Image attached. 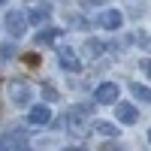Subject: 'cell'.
<instances>
[{"mask_svg": "<svg viewBox=\"0 0 151 151\" xmlns=\"http://www.w3.org/2000/svg\"><path fill=\"white\" fill-rule=\"evenodd\" d=\"M64 124H67L70 133L82 136V133L88 130V109H70L67 115H64Z\"/></svg>", "mask_w": 151, "mask_h": 151, "instance_id": "cell-1", "label": "cell"}, {"mask_svg": "<svg viewBox=\"0 0 151 151\" xmlns=\"http://www.w3.org/2000/svg\"><path fill=\"white\" fill-rule=\"evenodd\" d=\"M94 103H106V106L112 103V106H118V85L115 82H103L94 91Z\"/></svg>", "mask_w": 151, "mask_h": 151, "instance_id": "cell-2", "label": "cell"}, {"mask_svg": "<svg viewBox=\"0 0 151 151\" xmlns=\"http://www.w3.org/2000/svg\"><path fill=\"white\" fill-rule=\"evenodd\" d=\"M24 27H27V15H21L18 9H9V12H6V30H9L12 36H21Z\"/></svg>", "mask_w": 151, "mask_h": 151, "instance_id": "cell-3", "label": "cell"}, {"mask_svg": "<svg viewBox=\"0 0 151 151\" xmlns=\"http://www.w3.org/2000/svg\"><path fill=\"white\" fill-rule=\"evenodd\" d=\"M30 85H24V82H9V97H12V103H18V106H24V103H30Z\"/></svg>", "mask_w": 151, "mask_h": 151, "instance_id": "cell-4", "label": "cell"}, {"mask_svg": "<svg viewBox=\"0 0 151 151\" xmlns=\"http://www.w3.org/2000/svg\"><path fill=\"white\" fill-rule=\"evenodd\" d=\"M58 60H60V67L70 70V73H79V70H82V60L76 58L73 48H60V52H58Z\"/></svg>", "mask_w": 151, "mask_h": 151, "instance_id": "cell-5", "label": "cell"}, {"mask_svg": "<svg viewBox=\"0 0 151 151\" xmlns=\"http://www.w3.org/2000/svg\"><path fill=\"white\" fill-rule=\"evenodd\" d=\"M115 115H118L121 124H136V121H139V112H136V106H130V103H118Z\"/></svg>", "mask_w": 151, "mask_h": 151, "instance_id": "cell-6", "label": "cell"}, {"mask_svg": "<svg viewBox=\"0 0 151 151\" xmlns=\"http://www.w3.org/2000/svg\"><path fill=\"white\" fill-rule=\"evenodd\" d=\"M121 21H124V15H121L118 9H106V12H100V24H103L106 30H118Z\"/></svg>", "mask_w": 151, "mask_h": 151, "instance_id": "cell-7", "label": "cell"}, {"mask_svg": "<svg viewBox=\"0 0 151 151\" xmlns=\"http://www.w3.org/2000/svg\"><path fill=\"white\" fill-rule=\"evenodd\" d=\"M27 121L30 124H48V121H52V112H48V106H33Z\"/></svg>", "mask_w": 151, "mask_h": 151, "instance_id": "cell-8", "label": "cell"}, {"mask_svg": "<svg viewBox=\"0 0 151 151\" xmlns=\"http://www.w3.org/2000/svg\"><path fill=\"white\" fill-rule=\"evenodd\" d=\"M48 18H52V6H36V9H30V21L33 24H42V21H48Z\"/></svg>", "mask_w": 151, "mask_h": 151, "instance_id": "cell-9", "label": "cell"}, {"mask_svg": "<svg viewBox=\"0 0 151 151\" xmlns=\"http://www.w3.org/2000/svg\"><path fill=\"white\" fill-rule=\"evenodd\" d=\"M130 91H133V97H136V100H142V103H151V88H145V85H139V82H133V85H130Z\"/></svg>", "mask_w": 151, "mask_h": 151, "instance_id": "cell-10", "label": "cell"}, {"mask_svg": "<svg viewBox=\"0 0 151 151\" xmlns=\"http://www.w3.org/2000/svg\"><path fill=\"white\" fill-rule=\"evenodd\" d=\"M85 52L91 55V58H97V55L106 52V42H100V40H88V42H85Z\"/></svg>", "mask_w": 151, "mask_h": 151, "instance_id": "cell-11", "label": "cell"}, {"mask_svg": "<svg viewBox=\"0 0 151 151\" xmlns=\"http://www.w3.org/2000/svg\"><path fill=\"white\" fill-rule=\"evenodd\" d=\"M94 130H97V133H103V136H118V127H115L112 121H97V124H94Z\"/></svg>", "mask_w": 151, "mask_h": 151, "instance_id": "cell-12", "label": "cell"}, {"mask_svg": "<svg viewBox=\"0 0 151 151\" xmlns=\"http://www.w3.org/2000/svg\"><path fill=\"white\" fill-rule=\"evenodd\" d=\"M58 33H60V30H55V27H45V30H42L40 36H36V42H52Z\"/></svg>", "mask_w": 151, "mask_h": 151, "instance_id": "cell-13", "label": "cell"}, {"mask_svg": "<svg viewBox=\"0 0 151 151\" xmlns=\"http://www.w3.org/2000/svg\"><path fill=\"white\" fill-rule=\"evenodd\" d=\"M42 97L48 100V103H55V100H58V91H55L52 85H42Z\"/></svg>", "mask_w": 151, "mask_h": 151, "instance_id": "cell-14", "label": "cell"}, {"mask_svg": "<svg viewBox=\"0 0 151 151\" xmlns=\"http://www.w3.org/2000/svg\"><path fill=\"white\" fill-rule=\"evenodd\" d=\"M139 67H142L145 76H151V58H142V60H139Z\"/></svg>", "mask_w": 151, "mask_h": 151, "instance_id": "cell-15", "label": "cell"}, {"mask_svg": "<svg viewBox=\"0 0 151 151\" xmlns=\"http://www.w3.org/2000/svg\"><path fill=\"white\" fill-rule=\"evenodd\" d=\"M0 55H3V58H12L15 52H12V45H3V48H0Z\"/></svg>", "mask_w": 151, "mask_h": 151, "instance_id": "cell-16", "label": "cell"}, {"mask_svg": "<svg viewBox=\"0 0 151 151\" xmlns=\"http://www.w3.org/2000/svg\"><path fill=\"white\" fill-rule=\"evenodd\" d=\"M136 42H142L145 48H151V40H148V36H142V33H139V36H136Z\"/></svg>", "mask_w": 151, "mask_h": 151, "instance_id": "cell-17", "label": "cell"}, {"mask_svg": "<svg viewBox=\"0 0 151 151\" xmlns=\"http://www.w3.org/2000/svg\"><path fill=\"white\" fill-rule=\"evenodd\" d=\"M103 151H118V148H112V145H106V148H103Z\"/></svg>", "mask_w": 151, "mask_h": 151, "instance_id": "cell-18", "label": "cell"}, {"mask_svg": "<svg viewBox=\"0 0 151 151\" xmlns=\"http://www.w3.org/2000/svg\"><path fill=\"white\" fill-rule=\"evenodd\" d=\"M64 151H85V148H64Z\"/></svg>", "mask_w": 151, "mask_h": 151, "instance_id": "cell-19", "label": "cell"}, {"mask_svg": "<svg viewBox=\"0 0 151 151\" xmlns=\"http://www.w3.org/2000/svg\"><path fill=\"white\" fill-rule=\"evenodd\" d=\"M15 151H30V148H15Z\"/></svg>", "mask_w": 151, "mask_h": 151, "instance_id": "cell-20", "label": "cell"}, {"mask_svg": "<svg viewBox=\"0 0 151 151\" xmlns=\"http://www.w3.org/2000/svg\"><path fill=\"white\" fill-rule=\"evenodd\" d=\"M148 139H151V133H148Z\"/></svg>", "mask_w": 151, "mask_h": 151, "instance_id": "cell-21", "label": "cell"}]
</instances>
